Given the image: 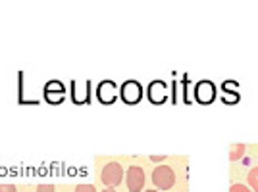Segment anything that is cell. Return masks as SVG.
Segmentation results:
<instances>
[{
  "label": "cell",
  "mask_w": 258,
  "mask_h": 192,
  "mask_svg": "<svg viewBox=\"0 0 258 192\" xmlns=\"http://www.w3.org/2000/svg\"><path fill=\"white\" fill-rule=\"evenodd\" d=\"M116 88H118V86H116L114 81H102L97 88L98 100H100L102 104H114V102H116V98H118Z\"/></svg>",
  "instance_id": "cell-5"
},
{
  "label": "cell",
  "mask_w": 258,
  "mask_h": 192,
  "mask_svg": "<svg viewBox=\"0 0 258 192\" xmlns=\"http://www.w3.org/2000/svg\"><path fill=\"white\" fill-rule=\"evenodd\" d=\"M119 94L125 104H137L143 98V86L137 81H125L119 88Z\"/></svg>",
  "instance_id": "cell-4"
},
{
  "label": "cell",
  "mask_w": 258,
  "mask_h": 192,
  "mask_svg": "<svg viewBox=\"0 0 258 192\" xmlns=\"http://www.w3.org/2000/svg\"><path fill=\"white\" fill-rule=\"evenodd\" d=\"M145 181H147V175L141 165H131L125 173V184L129 192H141L145 188Z\"/></svg>",
  "instance_id": "cell-3"
},
{
  "label": "cell",
  "mask_w": 258,
  "mask_h": 192,
  "mask_svg": "<svg viewBox=\"0 0 258 192\" xmlns=\"http://www.w3.org/2000/svg\"><path fill=\"white\" fill-rule=\"evenodd\" d=\"M235 83H233V81H227V83H224V88H226V90H233V88H235Z\"/></svg>",
  "instance_id": "cell-14"
},
{
  "label": "cell",
  "mask_w": 258,
  "mask_h": 192,
  "mask_svg": "<svg viewBox=\"0 0 258 192\" xmlns=\"http://www.w3.org/2000/svg\"><path fill=\"white\" fill-rule=\"evenodd\" d=\"M195 96L201 104H210L216 98V88L210 81H201L195 88Z\"/></svg>",
  "instance_id": "cell-6"
},
{
  "label": "cell",
  "mask_w": 258,
  "mask_h": 192,
  "mask_svg": "<svg viewBox=\"0 0 258 192\" xmlns=\"http://www.w3.org/2000/svg\"><path fill=\"white\" fill-rule=\"evenodd\" d=\"M151 160H152V161H160V160H164V156H160V158H158V156H152Z\"/></svg>",
  "instance_id": "cell-15"
},
{
  "label": "cell",
  "mask_w": 258,
  "mask_h": 192,
  "mask_svg": "<svg viewBox=\"0 0 258 192\" xmlns=\"http://www.w3.org/2000/svg\"><path fill=\"white\" fill-rule=\"evenodd\" d=\"M145 192H156V190H145Z\"/></svg>",
  "instance_id": "cell-17"
},
{
  "label": "cell",
  "mask_w": 258,
  "mask_h": 192,
  "mask_svg": "<svg viewBox=\"0 0 258 192\" xmlns=\"http://www.w3.org/2000/svg\"><path fill=\"white\" fill-rule=\"evenodd\" d=\"M247 181H248V184H250V188L254 192H258V167H252V169L248 171Z\"/></svg>",
  "instance_id": "cell-8"
},
{
  "label": "cell",
  "mask_w": 258,
  "mask_h": 192,
  "mask_svg": "<svg viewBox=\"0 0 258 192\" xmlns=\"http://www.w3.org/2000/svg\"><path fill=\"white\" fill-rule=\"evenodd\" d=\"M102 192H116V190H114V188H104Z\"/></svg>",
  "instance_id": "cell-16"
},
{
  "label": "cell",
  "mask_w": 258,
  "mask_h": 192,
  "mask_svg": "<svg viewBox=\"0 0 258 192\" xmlns=\"http://www.w3.org/2000/svg\"><path fill=\"white\" fill-rule=\"evenodd\" d=\"M243 154H245V144H233L229 158H231V161H235V160H239V158H243Z\"/></svg>",
  "instance_id": "cell-9"
},
{
  "label": "cell",
  "mask_w": 258,
  "mask_h": 192,
  "mask_svg": "<svg viewBox=\"0 0 258 192\" xmlns=\"http://www.w3.org/2000/svg\"><path fill=\"white\" fill-rule=\"evenodd\" d=\"M0 192H18L14 184H0Z\"/></svg>",
  "instance_id": "cell-13"
},
{
  "label": "cell",
  "mask_w": 258,
  "mask_h": 192,
  "mask_svg": "<svg viewBox=\"0 0 258 192\" xmlns=\"http://www.w3.org/2000/svg\"><path fill=\"white\" fill-rule=\"evenodd\" d=\"M37 192H54V186L52 184H39Z\"/></svg>",
  "instance_id": "cell-12"
},
{
  "label": "cell",
  "mask_w": 258,
  "mask_h": 192,
  "mask_svg": "<svg viewBox=\"0 0 258 192\" xmlns=\"http://www.w3.org/2000/svg\"><path fill=\"white\" fill-rule=\"evenodd\" d=\"M152 182L160 190H170L173 184H175V173L168 165H158V167H154V171H152Z\"/></svg>",
  "instance_id": "cell-2"
},
{
  "label": "cell",
  "mask_w": 258,
  "mask_h": 192,
  "mask_svg": "<svg viewBox=\"0 0 258 192\" xmlns=\"http://www.w3.org/2000/svg\"><path fill=\"white\" fill-rule=\"evenodd\" d=\"M76 192H97V188L93 184H77Z\"/></svg>",
  "instance_id": "cell-10"
},
{
  "label": "cell",
  "mask_w": 258,
  "mask_h": 192,
  "mask_svg": "<svg viewBox=\"0 0 258 192\" xmlns=\"http://www.w3.org/2000/svg\"><path fill=\"white\" fill-rule=\"evenodd\" d=\"M229 192H250V190H248L245 184H233V186L229 188Z\"/></svg>",
  "instance_id": "cell-11"
},
{
  "label": "cell",
  "mask_w": 258,
  "mask_h": 192,
  "mask_svg": "<svg viewBox=\"0 0 258 192\" xmlns=\"http://www.w3.org/2000/svg\"><path fill=\"white\" fill-rule=\"evenodd\" d=\"M100 181L106 184V188H116L119 182L123 181V169L118 161H108L102 167L100 173Z\"/></svg>",
  "instance_id": "cell-1"
},
{
  "label": "cell",
  "mask_w": 258,
  "mask_h": 192,
  "mask_svg": "<svg viewBox=\"0 0 258 192\" xmlns=\"http://www.w3.org/2000/svg\"><path fill=\"white\" fill-rule=\"evenodd\" d=\"M166 94H168L166 85L162 81H152L149 86V98H151L152 104H162L166 100Z\"/></svg>",
  "instance_id": "cell-7"
}]
</instances>
